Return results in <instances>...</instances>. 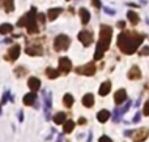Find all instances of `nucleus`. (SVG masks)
<instances>
[{"label":"nucleus","mask_w":149,"mask_h":142,"mask_svg":"<svg viewBox=\"0 0 149 142\" xmlns=\"http://www.w3.org/2000/svg\"><path fill=\"white\" fill-rule=\"evenodd\" d=\"M116 26H118L119 29H124V28H126V22H124V21H118Z\"/></svg>","instance_id":"473e14b6"},{"label":"nucleus","mask_w":149,"mask_h":142,"mask_svg":"<svg viewBox=\"0 0 149 142\" xmlns=\"http://www.w3.org/2000/svg\"><path fill=\"white\" fill-rule=\"evenodd\" d=\"M15 72H16V74H18V77H21V76H22V74H25V73H26V70L25 69H24V68H17V69H16L15 70Z\"/></svg>","instance_id":"c756f323"},{"label":"nucleus","mask_w":149,"mask_h":142,"mask_svg":"<svg viewBox=\"0 0 149 142\" xmlns=\"http://www.w3.org/2000/svg\"><path fill=\"white\" fill-rule=\"evenodd\" d=\"M98 141H100V142H113V141L110 140V138L107 137V136H102V137H101Z\"/></svg>","instance_id":"2f4dec72"},{"label":"nucleus","mask_w":149,"mask_h":142,"mask_svg":"<svg viewBox=\"0 0 149 142\" xmlns=\"http://www.w3.org/2000/svg\"><path fill=\"white\" fill-rule=\"evenodd\" d=\"M58 142H62V137H60V136L58 137Z\"/></svg>","instance_id":"e433bc0d"},{"label":"nucleus","mask_w":149,"mask_h":142,"mask_svg":"<svg viewBox=\"0 0 149 142\" xmlns=\"http://www.w3.org/2000/svg\"><path fill=\"white\" fill-rule=\"evenodd\" d=\"M92 4L94 5L95 8H98V9H100V8H101V0H92Z\"/></svg>","instance_id":"7c9ffc66"},{"label":"nucleus","mask_w":149,"mask_h":142,"mask_svg":"<svg viewBox=\"0 0 149 142\" xmlns=\"http://www.w3.org/2000/svg\"><path fill=\"white\" fill-rule=\"evenodd\" d=\"M0 8H3L5 13H10L15 9V3L13 0H0Z\"/></svg>","instance_id":"f8f14e48"},{"label":"nucleus","mask_w":149,"mask_h":142,"mask_svg":"<svg viewBox=\"0 0 149 142\" xmlns=\"http://www.w3.org/2000/svg\"><path fill=\"white\" fill-rule=\"evenodd\" d=\"M139 120H140V114H139V112H137V114H136V116H135V119L132 120V121H134V123H137V121H139Z\"/></svg>","instance_id":"f704fd0d"},{"label":"nucleus","mask_w":149,"mask_h":142,"mask_svg":"<svg viewBox=\"0 0 149 142\" xmlns=\"http://www.w3.org/2000/svg\"><path fill=\"white\" fill-rule=\"evenodd\" d=\"M74 128V123L72 120H68V121L64 123V128H63V130H64V133H72Z\"/></svg>","instance_id":"bb28decb"},{"label":"nucleus","mask_w":149,"mask_h":142,"mask_svg":"<svg viewBox=\"0 0 149 142\" xmlns=\"http://www.w3.org/2000/svg\"><path fill=\"white\" fill-rule=\"evenodd\" d=\"M79 14H80V17H81V23H82V25H86V23L89 22V20H90L89 10L85 9V8H80V9H79Z\"/></svg>","instance_id":"dca6fc26"},{"label":"nucleus","mask_w":149,"mask_h":142,"mask_svg":"<svg viewBox=\"0 0 149 142\" xmlns=\"http://www.w3.org/2000/svg\"><path fill=\"white\" fill-rule=\"evenodd\" d=\"M79 124H85V119H84V117H81V119L79 120Z\"/></svg>","instance_id":"c9c22d12"},{"label":"nucleus","mask_w":149,"mask_h":142,"mask_svg":"<svg viewBox=\"0 0 149 142\" xmlns=\"http://www.w3.org/2000/svg\"><path fill=\"white\" fill-rule=\"evenodd\" d=\"M82 104H84L85 107H92L93 104H94V97L92 95V94H85L84 98H82Z\"/></svg>","instance_id":"412c9836"},{"label":"nucleus","mask_w":149,"mask_h":142,"mask_svg":"<svg viewBox=\"0 0 149 142\" xmlns=\"http://www.w3.org/2000/svg\"><path fill=\"white\" fill-rule=\"evenodd\" d=\"M60 72L58 69H54V68H47L46 69V76L50 78V80H54V78L59 77Z\"/></svg>","instance_id":"5701e85b"},{"label":"nucleus","mask_w":149,"mask_h":142,"mask_svg":"<svg viewBox=\"0 0 149 142\" xmlns=\"http://www.w3.org/2000/svg\"><path fill=\"white\" fill-rule=\"evenodd\" d=\"M140 77H141V72H140L139 67L134 65V67L128 70V78L130 80H139Z\"/></svg>","instance_id":"2eb2a0df"},{"label":"nucleus","mask_w":149,"mask_h":142,"mask_svg":"<svg viewBox=\"0 0 149 142\" xmlns=\"http://www.w3.org/2000/svg\"><path fill=\"white\" fill-rule=\"evenodd\" d=\"M45 107H46V116L49 119V114H50V110H51V94L50 93L45 98Z\"/></svg>","instance_id":"b1692460"},{"label":"nucleus","mask_w":149,"mask_h":142,"mask_svg":"<svg viewBox=\"0 0 149 142\" xmlns=\"http://www.w3.org/2000/svg\"><path fill=\"white\" fill-rule=\"evenodd\" d=\"M72 69V61L68 57H60L59 59V72L70 73Z\"/></svg>","instance_id":"1a4fd4ad"},{"label":"nucleus","mask_w":149,"mask_h":142,"mask_svg":"<svg viewBox=\"0 0 149 142\" xmlns=\"http://www.w3.org/2000/svg\"><path fill=\"white\" fill-rule=\"evenodd\" d=\"M67 1H70V0H67Z\"/></svg>","instance_id":"4c0bfd02"},{"label":"nucleus","mask_w":149,"mask_h":142,"mask_svg":"<svg viewBox=\"0 0 149 142\" xmlns=\"http://www.w3.org/2000/svg\"><path fill=\"white\" fill-rule=\"evenodd\" d=\"M37 23H38L37 22V9L34 7H31V9L29 10L25 16H22V17L18 20L17 26H20V28L26 26L29 34H38L39 28Z\"/></svg>","instance_id":"7ed1b4c3"},{"label":"nucleus","mask_w":149,"mask_h":142,"mask_svg":"<svg viewBox=\"0 0 149 142\" xmlns=\"http://www.w3.org/2000/svg\"><path fill=\"white\" fill-rule=\"evenodd\" d=\"M143 114L145 115V116H149V99L147 102H145L144 104V108H143Z\"/></svg>","instance_id":"c85d7f7f"},{"label":"nucleus","mask_w":149,"mask_h":142,"mask_svg":"<svg viewBox=\"0 0 149 142\" xmlns=\"http://www.w3.org/2000/svg\"><path fill=\"white\" fill-rule=\"evenodd\" d=\"M113 38V29L107 25H101L100 28V39H98L97 47L94 52V60H101L103 57V54L109 50Z\"/></svg>","instance_id":"f03ea898"},{"label":"nucleus","mask_w":149,"mask_h":142,"mask_svg":"<svg viewBox=\"0 0 149 142\" xmlns=\"http://www.w3.org/2000/svg\"><path fill=\"white\" fill-rule=\"evenodd\" d=\"M140 56H148L149 55V46H144L141 50H140Z\"/></svg>","instance_id":"cd10ccee"},{"label":"nucleus","mask_w":149,"mask_h":142,"mask_svg":"<svg viewBox=\"0 0 149 142\" xmlns=\"http://www.w3.org/2000/svg\"><path fill=\"white\" fill-rule=\"evenodd\" d=\"M144 38V34H140L137 31H123L118 35L116 44H118V48L123 54L132 55L137 51V48L143 43Z\"/></svg>","instance_id":"f257e3e1"},{"label":"nucleus","mask_w":149,"mask_h":142,"mask_svg":"<svg viewBox=\"0 0 149 142\" xmlns=\"http://www.w3.org/2000/svg\"><path fill=\"white\" fill-rule=\"evenodd\" d=\"M105 12L107 13V14H115V10L110 9V8H105Z\"/></svg>","instance_id":"72a5a7b5"},{"label":"nucleus","mask_w":149,"mask_h":142,"mask_svg":"<svg viewBox=\"0 0 149 142\" xmlns=\"http://www.w3.org/2000/svg\"><path fill=\"white\" fill-rule=\"evenodd\" d=\"M73 97L71 95V94H65L64 98H63V103H64V106L67 107V108H70V107H72L73 104Z\"/></svg>","instance_id":"393cba45"},{"label":"nucleus","mask_w":149,"mask_h":142,"mask_svg":"<svg viewBox=\"0 0 149 142\" xmlns=\"http://www.w3.org/2000/svg\"><path fill=\"white\" fill-rule=\"evenodd\" d=\"M149 136V129L148 128H141V129H137L134 133V142H143L148 138Z\"/></svg>","instance_id":"9d476101"},{"label":"nucleus","mask_w":149,"mask_h":142,"mask_svg":"<svg viewBox=\"0 0 149 142\" xmlns=\"http://www.w3.org/2000/svg\"><path fill=\"white\" fill-rule=\"evenodd\" d=\"M63 12L62 8H51V9L47 10V17L50 21H54L55 18H58V16Z\"/></svg>","instance_id":"f3484780"},{"label":"nucleus","mask_w":149,"mask_h":142,"mask_svg":"<svg viewBox=\"0 0 149 142\" xmlns=\"http://www.w3.org/2000/svg\"><path fill=\"white\" fill-rule=\"evenodd\" d=\"M110 90H111V82L110 81H105V82L101 83L100 89H98V94H100L101 97H105L110 93Z\"/></svg>","instance_id":"ddd939ff"},{"label":"nucleus","mask_w":149,"mask_h":142,"mask_svg":"<svg viewBox=\"0 0 149 142\" xmlns=\"http://www.w3.org/2000/svg\"><path fill=\"white\" fill-rule=\"evenodd\" d=\"M77 38H79V41L81 42L85 47H88V46H90L93 42V34H92V31H89V30H82L77 34Z\"/></svg>","instance_id":"0eeeda50"},{"label":"nucleus","mask_w":149,"mask_h":142,"mask_svg":"<svg viewBox=\"0 0 149 142\" xmlns=\"http://www.w3.org/2000/svg\"><path fill=\"white\" fill-rule=\"evenodd\" d=\"M126 99H127V93L124 89H119V90L115 93V95H114V101H115V103L118 104V106L123 103Z\"/></svg>","instance_id":"9b49d317"},{"label":"nucleus","mask_w":149,"mask_h":142,"mask_svg":"<svg viewBox=\"0 0 149 142\" xmlns=\"http://www.w3.org/2000/svg\"><path fill=\"white\" fill-rule=\"evenodd\" d=\"M13 30V26L10 23H3L0 25V34H9Z\"/></svg>","instance_id":"a878e982"},{"label":"nucleus","mask_w":149,"mask_h":142,"mask_svg":"<svg viewBox=\"0 0 149 142\" xmlns=\"http://www.w3.org/2000/svg\"><path fill=\"white\" fill-rule=\"evenodd\" d=\"M65 117H67V115L64 114V112H58L56 115H55L54 117H52V120H54L55 124H63V123H65Z\"/></svg>","instance_id":"4be33fe9"},{"label":"nucleus","mask_w":149,"mask_h":142,"mask_svg":"<svg viewBox=\"0 0 149 142\" xmlns=\"http://www.w3.org/2000/svg\"><path fill=\"white\" fill-rule=\"evenodd\" d=\"M95 70H97V68H95L94 63H88V64H85V65L77 67L76 69H74V72H76L77 74H82V76H94Z\"/></svg>","instance_id":"423d86ee"},{"label":"nucleus","mask_w":149,"mask_h":142,"mask_svg":"<svg viewBox=\"0 0 149 142\" xmlns=\"http://www.w3.org/2000/svg\"><path fill=\"white\" fill-rule=\"evenodd\" d=\"M70 44H71V38L68 35H65V34H59V35L54 39V50L56 52L68 50Z\"/></svg>","instance_id":"20e7f679"},{"label":"nucleus","mask_w":149,"mask_h":142,"mask_svg":"<svg viewBox=\"0 0 149 142\" xmlns=\"http://www.w3.org/2000/svg\"><path fill=\"white\" fill-rule=\"evenodd\" d=\"M25 52L30 56H41L43 54V47L41 41H31L25 47Z\"/></svg>","instance_id":"39448f33"},{"label":"nucleus","mask_w":149,"mask_h":142,"mask_svg":"<svg viewBox=\"0 0 149 142\" xmlns=\"http://www.w3.org/2000/svg\"><path fill=\"white\" fill-rule=\"evenodd\" d=\"M127 18H128V21L132 23V25H137L140 21L139 14H137L135 10H128V12H127Z\"/></svg>","instance_id":"a211bd4d"},{"label":"nucleus","mask_w":149,"mask_h":142,"mask_svg":"<svg viewBox=\"0 0 149 142\" xmlns=\"http://www.w3.org/2000/svg\"><path fill=\"white\" fill-rule=\"evenodd\" d=\"M109 119H110V112L107 110H101L97 114V120L100 123H106Z\"/></svg>","instance_id":"6ab92c4d"},{"label":"nucleus","mask_w":149,"mask_h":142,"mask_svg":"<svg viewBox=\"0 0 149 142\" xmlns=\"http://www.w3.org/2000/svg\"><path fill=\"white\" fill-rule=\"evenodd\" d=\"M20 51H21L20 46H18V44H15V46H12L9 50H8V52L4 56V59L8 60V61H15V60H17L18 56H20Z\"/></svg>","instance_id":"6e6552de"},{"label":"nucleus","mask_w":149,"mask_h":142,"mask_svg":"<svg viewBox=\"0 0 149 142\" xmlns=\"http://www.w3.org/2000/svg\"><path fill=\"white\" fill-rule=\"evenodd\" d=\"M28 86L30 88L31 91H38L39 88H41V81L37 77H30L28 80Z\"/></svg>","instance_id":"4468645a"},{"label":"nucleus","mask_w":149,"mask_h":142,"mask_svg":"<svg viewBox=\"0 0 149 142\" xmlns=\"http://www.w3.org/2000/svg\"><path fill=\"white\" fill-rule=\"evenodd\" d=\"M36 99H37L36 94H34V93H29V94H26V95L24 97L22 102H24V104H26V106H33L34 102H36Z\"/></svg>","instance_id":"aec40b11"}]
</instances>
